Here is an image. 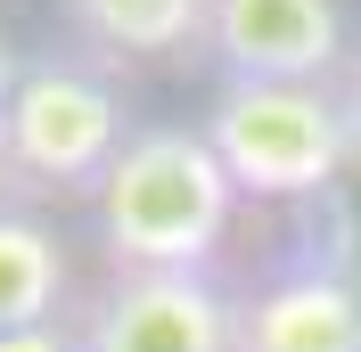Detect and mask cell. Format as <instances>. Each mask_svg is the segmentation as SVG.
Returning a JSON list of instances; mask_svg holds the SVG:
<instances>
[{"mask_svg":"<svg viewBox=\"0 0 361 352\" xmlns=\"http://www.w3.org/2000/svg\"><path fill=\"white\" fill-rule=\"evenodd\" d=\"M230 221L238 189L197 123H140L90 197L107 270H214Z\"/></svg>","mask_w":361,"mask_h":352,"instance_id":"obj_1","label":"cell"},{"mask_svg":"<svg viewBox=\"0 0 361 352\" xmlns=\"http://www.w3.org/2000/svg\"><path fill=\"white\" fill-rule=\"evenodd\" d=\"M238 197H329L353 172V139L337 115V82H222L197 123Z\"/></svg>","mask_w":361,"mask_h":352,"instance_id":"obj_2","label":"cell"},{"mask_svg":"<svg viewBox=\"0 0 361 352\" xmlns=\"http://www.w3.org/2000/svg\"><path fill=\"white\" fill-rule=\"evenodd\" d=\"M140 123L123 115V90L90 58H25L17 90L0 99V156L25 189L99 197L107 164L123 156Z\"/></svg>","mask_w":361,"mask_h":352,"instance_id":"obj_3","label":"cell"},{"mask_svg":"<svg viewBox=\"0 0 361 352\" xmlns=\"http://www.w3.org/2000/svg\"><path fill=\"white\" fill-rule=\"evenodd\" d=\"M74 328L82 352H238V295L214 270H107Z\"/></svg>","mask_w":361,"mask_h":352,"instance_id":"obj_4","label":"cell"},{"mask_svg":"<svg viewBox=\"0 0 361 352\" xmlns=\"http://www.w3.org/2000/svg\"><path fill=\"white\" fill-rule=\"evenodd\" d=\"M205 58L222 82H337L353 42L337 0H205Z\"/></svg>","mask_w":361,"mask_h":352,"instance_id":"obj_5","label":"cell"},{"mask_svg":"<svg viewBox=\"0 0 361 352\" xmlns=\"http://www.w3.org/2000/svg\"><path fill=\"white\" fill-rule=\"evenodd\" d=\"M238 352H361V287L329 263H295L238 303Z\"/></svg>","mask_w":361,"mask_h":352,"instance_id":"obj_6","label":"cell"},{"mask_svg":"<svg viewBox=\"0 0 361 352\" xmlns=\"http://www.w3.org/2000/svg\"><path fill=\"white\" fill-rule=\"evenodd\" d=\"M66 287H74L66 238H58L33 205L0 197V336L49 328V320L66 311Z\"/></svg>","mask_w":361,"mask_h":352,"instance_id":"obj_7","label":"cell"},{"mask_svg":"<svg viewBox=\"0 0 361 352\" xmlns=\"http://www.w3.org/2000/svg\"><path fill=\"white\" fill-rule=\"evenodd\" d=\"M66 17L82 25V42L115 49V58L205 49V0H66Z\"/></svg>","mask_w":361,"mask_h":352,"instance_id":"obj_8","label":"cell"},{"mask_svg":"<svg viewBox=\"0 0 361 352\" xmlns=\"http://www.w3.org/2000/svg\"><path fill=\"white\" fill-rule=\"evenodd\" d=\"M0 352H82V328H66V320H49V328H17V336H0Z\"/></svg>","mask_w":361,"mask_h":352,"instance_id":"obj_9","label":"cell"},{"mask_svg":"<svg viewBox=\"0 0 361 352\" xmlns=\"http://www.w3.org/2000/svg\"><path fill=\"white\" fill-rule=\"evenodd\" d=\"M337 115H345V139H353V172H361V49L337 74Z\"/></svg>","mask_w":361,"mask_h":352,"instance_id":"obj_10","label":"cell"},{"mask_svg":"<svg viewBox=\"0 0 361 352\" xmlns=\"http://www.w3.org/2000/svg\"><path fill=\"white\" fill-rule=\"evenodd\" d=\"M17 74H25V58H17V49H8V33H0V99L17 90Z\"/></svg>","mask_w":361,"mask_h":352,"instance_id":"obj_11","label":"cell"},{"mask_svg":"<svg viewBox=\"0 0 361 352\" xmlns=\"http://www.w3.org/2000/svg\"><path fill=\"white\" fill-rule=\"evenodd\" d=\"M0 172H8V156H0Z\"/></svg>","mask_w":361,"mask_h":352,"instance_id":"obj_12","label":"cell"}]
</instances>
